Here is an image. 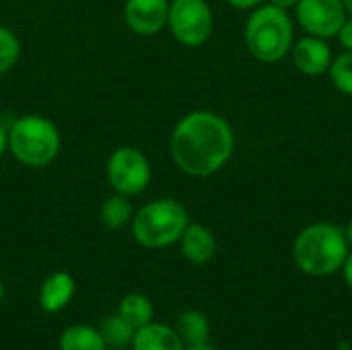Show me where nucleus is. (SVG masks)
I'll list each match as a JSON object with an SVG mask.
<instances>
[{
    "label": "nucleus",
    "instance_id": "nucleus-1",
    "mask_svg": "<svg viewBox=\"0 0 352 350\" xmlns=\"http://www.w3.org/2000/svg\"><path fill=\"white\" fill-rule=\"evenodd\" d=\"M169 151L182 173L190 177H210L231 161L235 153V132L221 113L196 109L175 124Z\"/></svg>",
    "mask_w": 352,
    "mask_h": 350
},
{
    "label": "nucleus",
    "instance_id": "nucleus-2",
    "mask_svg": "<svg viewBox=\"0 0 352 350\" xmlns=\"http://www.w3.org/2000/svg\"><path fill=\"white\" fill-rule=\"evenodd\" d=\"M351 252L344 227L334 223H311L303 227L293 241V260L297 268L314 278H326L340 272Z\"/></svg>",
    "mask_w": 352,
    "mask_h": 350
},
{
    "label": "nucleus",
    "instance_id": "nucleus-3",
    "mask_svg": "<svg viewBox=\"0 0 352 350\" xmlns=\"http://www.w3.org/2000/svg\"><path fill=\"white\" fill-rule=\"evenodd\" d=\"M295 19L289 10L270 2L250 10L243 29V41L252 58L262 64H276L291 54L295 43Z\"/></svg>",
    "mask_w": 352,
    "mask_h": 350
},
{
    "label": "nucleus",
    "instance_id": "nucleus-4",
    "mask_svg": "<svg viewBox=\"0 0 352 350\" xmlns=\"http://www.w3.org/2000/svg\"><path fill=\"white\" fill-rule=\"evenodd\" d=\"M132 235L146 250H163L179 241L190 223L188 208L173 198H157L132 217Z\"/></svg>",
    "mask_w": 352,
    "mask_h": 350
},
{
    "label": "nucleus",
    "instance_id": "nucleus-5",
    "mask_svg": "<svg viewBox=\"0 0 352 350\" xmlns=\"http://www.w3.org/2000/svg\"><path fill=\"white\" fill-rule=\"evenodd\" d=\"M62 146L60 132L54 122L43 116H21L8 126V151L25 167L50 165Z\"/></svg>",
    "mask_w": 352,
    "mask_h": 350
},
{
    "label": "nucleus",
    "instance_id": "nucleus-6",
    "mask_svg": "<svg viewBox=\"0 0 352 350\" xmlns=\"http://www.w3.org/2000/svg\"><path fill=\"white\" fill-rule=\"evenodd\" d=\"M167 27L186 47L204 45L214 29V14L206 0H171Z\"/></svg>",
    "mask_w": 352,
    "mask_h": 350
},
{
    "label": "nucleus",
    "instance_id": "nucleus-7",
    "mask_svg": "<svg viewBox=\"0 0 352 350\" xmlns=\"http://www.w3.org/2000/svg\"><path fill=\"white\" fill-rule=\"evenodd\" d=\"M153 171L146 155L134 146H120L107 159V182L116 194L138 196L151 184Z\"/></svg>",
    "mask_w": 352,
    "mask_h": 350
},
{
    "label": "nucleus",
    "instance_id": "nucleus-8",
    "mask_svg": "<svg viewBox=\"0 0 352 350\" xmlns=\"http://www.w3.org/2000/svg\"><path fill=\"white\" fill-rule=\"evenodd\" d=\"M295 23L305 31V35L336 39L340 27L349 19L342 0H299L293 8Z\"/></svg>",
    "mask_w": 352,
    "mask_h": 350
},
{
    "label": "nucleus",
    "instance_id": "nucleus-9",
    "mask_svg": "<svg viewBox=\"0 0 352 350\" xmlns=\"http://www.w3.org/2000/svg\"><path fill=\"white\" fill-rule=\"evenodd\" d=\"M289 56H291L293 66L305 76L328 74L332 60H334L330 41L322 37H314V35H303L301 39H295Z\"/></svg>",
    "mask_w": 352,
    "mask_h": 350
},
{
    "label": "nucleus",
    "instance_id": "nucleus-10",
    "mask_svg": "<svg viewBox=\"0 0 352 350\" xmlns=\"http://www.w3.org/2000/svg\"><path fill=\"white\" fill-rule=\"evenodd\" d=\"M171 0H126V25L138 35H157L167 27Z\"/></svg>",
    "mask_w": 352,
    "mask_h": 350
},
{
    "label": "nucleus",
    "instance_id": "nucleus-11",
    "mask_svg": "<svg viewBox=\"0 0 352 350\" xmlns=\"http://www.w3.org/2000/svg\"><path fill=\"white\" fill-rule=\"evenodd\" d=\"M177 243L182 245L184 258L196 266H204L217 256V237L206 225L200 223H188Z\"/></svg>",
    "mask_w": 352,
    "mask_h": 350
},
{
    "label": "nucleus",
    "instance_id": "nucleus-12",
    "mask_svg": "<svg viewBox=\"0 0 352 350\" xmlns=\"http://www.w3.org/2000/svg\"><path fill=\"white\" fill-rule=\"evenodd\" d=\"M76 283L68 272H54L47 276L39 289V305L47 314L62 311L74 297Z\"/></svg>",
    "mask_w": 352,
    "mask_h": 350
},
{
    "label": "nucleus",
    "instance_id": "nucleus-13",
    "mask_svg": "<svg viewBox=\"0 0 352 350\" xmlns=\"http://www.w3.org/2000/svg\"><path fill=\"white\" fill-rule=\"evenodd\" d=\"M184 347L175 328L155 322L136 330L132 340V350H184Z\"/></svg>",
    "mask_w": 352,
    "mask_h": 350
},
{
    "label": "nucleus",
    "instance_id": "nucleus-14",
    "mask_svg": "<svg viewBox=\"0 0 352 350\" xmlns=\"http://www.w3.org/2000/svg\"><path fill=\"white\" fill-rule=\"evenodd\" d=\"M60 350H107L99 328L74 324L60 336Z\"/></svg>",
    "mask_w": 352,
    "mask_h": 350
},
{
    "label": "nucleus",
    "instance_id": "nucleus-15",
    "mask_svg": "<svg viewBox=\"0 0 352 350\" xmlns=\"http://www.w3.org/2000/svg\"><path fill=\"white\" fill-rule=\"evenodd\" d=\"M175 330H177L179 338L184 340V344H202V342H208V338H210V322L198 309L182 311L177 318Z\"/></svg>",
    "mask_w": 352,
    "mask_h": 350
},
{
    "label": "nucleus",
    "instance_id": "nucleus-16",
    "mask_svg": "<svg viewBox=\"0 0 352 350\" xmlns=\"http://www.w3.org/2000/svg\"><path fill=\"white\" fill-rule=\"evenodd\" d=\"M118 316L124 318L134 330H140L142 326L153 322L155 309H153V303L148 297H144L140 293H130L122 299Z\"/></svg>",
    "mask_w": 352,
    "mask_h": 350
},
{
    "label": "nucleus",
    "instance_id": "nucleus-17",
    "mask_svg": "<svg viewBox=\"0 0 352 350\" xmlns=\"http://www.w3.org/2000/svg\"><path fill=\"white\" fill-rule=\"evenodd\" d=\"M132 217H134V210H132L130 198L128 196H122V194H116V192L103 202L101 215H99L101 223L107 229H113V231L126 227L132 221Z\"/></svg>",
    "mask_w": 352,
    "mask_h": 350
},
{
    "label": "nucleus",
    "instance_id": "nucleus-18",
    "mask_svg": "<svg viewBox=\"0 0 352 350\" xmlns=\"http://www.w3.org/2000/svg\"><path fill=\"white\" fill-rule=\"evenodd\" d=\"M99 332H101L107 349H126V347L132 344L134 334H136V330L124 318H120L118 314L105 318L101 322V326H99Z\"/></svg>",
    "mask_w": 352,
    "mask_h": 350
},
{
    "label": "nucleus",
    "instance_id": "nucleus-19",
    "mask_svg": "<svg viewBox=\"0 0 352 350\" xmlns=\"http://www.w3.org/2000/svg\"><path fill=\"white\" fill-rule=\"evenodd\" d=\"M328 76L338 93L352 97V52H340L334 56Z\"/></svg>",
    "mask_w": 352,
    "mask_h": 350
},
{
    "label": "nucleus",
    "instance_id": "nucleus-20",
    "mask_svg": "<svg viewBox=\"0 0 352 350\" xmlns=\"http://www.w3.org/2000/svg\"><path fill=\"white\" fill-rule=\"evenodd\" d=\"M21 56V41L19 37L8 29L0 25V74L8 72Z\"/></svg>",
    "mask_w": 352,
    "mask_h": 350
},
{
    "label": "nucleus",
    "instance_id": "nucleus-21",
    "mask_svg": "<svg viewBox=\"0 0 352 350\" xmlns=\"http://www.w3.org/2000/svg\"><path fill=\"white\" fill-rule=\"evenodd\" d=\"M336 39H338V43H340V47H342L344 52H352V17H349V19L344 21V25L340 27Z\"/></svg>",
    "mask_w": 352,
    "mask_h": 350
},
{
    "label": "nucleus",
    "instance_id": "nucleus-22",
    "mask_svg": "<svg viewBox=\"0 0 352 350\" xmlns=\"http://www.w3.org/2000/svg\"><path fill=\"white\" fill-rule=\"evenodd\" d=\"M233 8H237V10H254V8H258L260 4H264L266 0H227Z\"/></svg>",
    "mask_w": 352,
    "mask_h": 350
},
{
    "label": "nucleus",
    "instance_id": "nucleus-23",
    "mask_svg": "<svg viewBox=\"0 0 352 350\" xmlns=\"http://www.w3.org/2000/svg\"><path fill=\"white\" fill-rule=\"evenodd\" d=\"M340 272L344 276V283L349 285V289L352 291V248L349 256H346V260H344V264H342V268H340Z\"/></svg>",
    "mask_w": 352,
    "mask_h": 350
},
{
    "label": "nucleus",
    "instance_id": "nucleus-24",
    "mask_svg": "<svg viewBox=\"0 0 352 350\" xmlns=\"http://www.w3.org/2000/svg\"><path fill=\"white\" fill-rule=\"evenodd\" d=\"M8 151V126L0 124V157Z\"/></svg>",
    "mask_w": 352,
    "mask_h": 350
},
{
    "label": "nucleus",
    "instance_id": "nucleus-25",
    "mask_svg": "<svg viewBox=\"0 0 352 350\" xmlns=\"http://www.w3.org/2000/svg\"><path fill=\"white\" fill-rule=\"evenodd\" d=\"M266 2H270V4H274V6H278V8H285V10H293L295 6H297V2L299 0H266Z\"/></svg>",
    "mask_w": 352,
    "mask_h": 350
},
{
    "label": "nucleus",
    "instance_id": "nucleus-26",
    "mask_svg": "<svg viewBox=\"0 0 352 350\" xmlns=\"http://www.w3.org/2000/svg\"><path fill=\"white\" fill-rule=\"evenodd\" d=\"M184 350H217L210 342H202V344H186Z\"/></svg>",
    "mask_w": 352,
    "mask_h": 350
},
{
    "label": "nucleus",
    "instance_id": "nucleus-27",
    "mask_svg": "<svg viewBox=\"0 0 352 350\" xmlns=\"http://www.w3.org/2000/svg\"><path fill=\"white\" fill-rule=\"evenodd\" d=\"M344 235H346V239H349V245L352 248V219L346 223V227H344Z\"/></svg>",
    "mask_w": 352,
    "mask_h": 350
},
{
    "label": "nucleus",
    "instance_id": "nucleus-28",
    "mask_svg": "<svg viewBox=\"0 0 352 350\" xmlns=\"http://www.w3.org/2000/svg\"><path fill=\"white\" fill-rule=\"evenodd\" d=\"M342 2H344V8H346L349 17H352V0H342Z\"/></svg>",
    "mask_w": 352,
    "mask_h": 350
},
{
    "label": "nucleus",
    "instance_id": "nucleus-29",
    "mask_svg": "<svg viewBox=\"0 0 352 350\" xmlns=\"http://www.w3.org/2000/svg\"><path fill=\"white\" fill-rule=\"evenodd\" d=\"M4 299V283L0 281V301Z\"/></svg>",
    "mask_w": 352,
    "mask_h": 350
},
{
    "label": "nucleus",
    "instance_id": "nucleus-30",
    "mask_svg": "<svg viewBox=\"0 0 352 350\" xmlns=\"http://www.w3.org/2000/svg\"><path fill=\"white\" fill-rule=\"evenodd\" d=\"M332 350H351V347H349V344H342V347H338V349H332Z\"/></svg>",
    "mask_w": 352,
    "mask_h": 350
},
{
    "label": "nucleus",
    "instance_id": "nucleus-31",
    "mask_svg": "<svg viewBox=\"0 0 352 350\" xmlns=\"http://www.w3.org/2000/svg\"><path fill=\"white\" fill-rule=\"evenodd\" d=\"M109 350H126V349H109Z\"/></svg>",
    "mask_w": 352,
    "mask_h": 350
}]
</instances>
